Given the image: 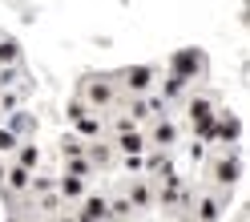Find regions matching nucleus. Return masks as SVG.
Listing matches in <instances>:
<instances>
[{"label":"nucleus","mask_w":250,"mask_h":222,"mask_svg":"<svg viewBox=\"0 0 250 222\" xmlns=\"http://www.w3.org/2000/svg\"><path fill=\"white\" fill-rule=\"evenodd\" d=\"M190 89H194V85L186 81V77H178V73H166V77H158V89H153V93H158V97H162L166 105H178V101H182Z\"/></svg>","instance_id":"f8f14e48"},{"label":"nucleus","mask_w":250,"mask_h":222,"mask_svg":"<svg viewBox=\"0 0 250 222\" xmlns=\"http://www.w3.org/2000/svg\"><path fill=\"white\" fill-rule=\"evenodd\" d=\"M12 162L24 166V170H41V146H37L33 137H24L21 146H17V154H12Z\"/></svg>","instance_id":"f3484780"},{"label":"nucleus","mask_w":250,"mask_h":222,"mask_svg":"<svg viewBox=\"0 0 250 222\" xmlns=\"http://www.w3.org/2000/svg\"><path fill=\"white\" fill-rule=\"evenodd\" d=\"M178 105H182V113H186V121H190V125H198V121H206V117L218 113V97H214L210 89H190Z\"/></svg>","instance_id":"0eeeda50"},{"label":"nucleus","mask_w":250,"mask_h":222,"mask_svg":"<svg viewBox=\"0 0 250 222\" xmlns=\"http://www.w3.org/2000/svg\"><path fill=\"white\" fill-rule=\"evenodd\" d=\"M57 222H73V210H61V214H57Z\"/></svg>","instance_id":"393cba45"},{"label":"nucleus","mask_w":250,"mask_h":222,"mask_svg":"<svg viewBox=\"0 0 250 222\" xmlns=\"http://www.w3.org/2000/svg\"><path fill=\"white\" fill-rule=\"evenodd\" d=\"M24 93H28V85H24V89H17V85H12V89H0V113H8V109H17Z\"/></svg>","instance_id":"5701e85b"},{"label":"nucleus","mask_w":250,"mask_h":222,"mask_svg":"<svg viewBox=\"0 0 250 222\" xmlns=\"http://www.w3.org/2000/svg\"><path fill=\"white\" fill-rule=\"evenodd\" d=\"M121 194L129 198V206L137 214H149L153 210V178H146V174H129V178L121 182Z\"/></svg>","instance_id":"6e6552de"},{"label":"nucleus","mask_w":250,"mask_h":222,"mask_svg":"<svg viewBox=\"0 0 250 222\" xmlns=\"http://www.w3.org/2000/svg\"><path fill=\"white\" fill-rule=\"evenodd\" d=\"M4 130H12V133H17V137L24 141V137H33V117H28L24 109H17V113H12V117L4 121Z\"/></svg>","instance_id":"412c9836"},{"label":"nucleus","mask_w":250,"mask_h":222,"mask_svg":"<svg viewBox=\"0 0 250 222\" xmlns=\"http://www.w3.org/2000/svg\"><path fill=\"white\" fill-rule=\"evenodd\" d=\"M17 146H21V137L0 125V157H12V154H17Z\"/></svg>","instance_id":"b1692460"},{"label":"nucleus","mask_w":250,"mask_h":222,"mask_svg":"<svg viewBox=\"0 0 250 222\" xmlns=\"http://www.w3.org/2000/svg\"><path fill=\"white\" fill-rule=\"evenodd\" d=\"M137 218L142 214L129 206V198H125L121 190H113V194H109V222H137Z\"/></svg>","instance_id":"dca6fc26"},{"label":"nucleus","mask_w":250,"mask_h":222,"mask_svg":"<svg viewBox=\"0 0 250 222\" xmlns=\"http://www.w3.org/2000/svg\"><path fill=\"white\" fill-rule=\"evenodd\" d=\"M89 186H93V182H85V178H73V174H57V194H61V202H65V206H77V202L89 194Z\"/></svg>","instance_id":"ddd939ff"},{"label":"nucleus","mask_w":250,"mask_h":222,"mask_svg":"<svg viewBox=\"0 0 250 222\" xmlns=\"http://www.w3.org/2000/svg\"><path fill=\"white\" fill-rule=\"evenodd\" d=\"M109 146H113L117 157H142L149 150V141H146V130H133V133H117V137H109Z\"/></svg>","instance_id":"9b49d317"},{"label":"nucleus","mask_w":250,"mask_h":222,"mask_svg":"<svg viewBox=\"0 0 250 222\" xmlns=\"http://www.w3.org/2000/svg\"><path fill=\"white\" fill-rule=\"evenodd\" d=\"M226 202H230V194H218L214 186H198L194 198H190V214H186V222H222Z\"/></svg>","instance_id":"20e7f679"},{"label":"nucleus","mask_w":250,"mask_h":222,"mask_svg":"<svg viewBox=\"0 0 250 222\" xmlns=\"http://www.w3.org/2000/svg\"><path fill=\"white\" fill-rule=\"evenodd\" d=\"M41 222H57V214H44V218H41Z\"/></svg>","instance_id":"bb28decb"},{"label":"nucleus","mask_w":250,"mask_h":222,"mask_svg":"<svg viewBox=\"0 0 250 222\" xmlns=\"http://www.w3.org/2000/svg\"><path fill=\"white\" fill-rule=\"evenodd\" d=\"M242 141V121L230 113V109H218L214 113V146L218 150H234Z\"/></svg>","instance_id":"1a4fd4ad"},{"label":"nucleus","mask_w":250,"mask_h":222,"mask_svg":"<svg viewBox=\"0 0 250 222\" xmlns=\"http://www.w3.org/2000/svg\"><path fill=\"white\" fill-rule=\"evenodd\" d=\"M69 125H73V133L81 137V141H97V137H105V117L93 113V109H81L77 117H69Z\"/></svg>","instance_id":"9d476101"},{"label":"nucleus","mask_w":250,"mask_h":222,"mask_svg":"<svg viewBox=\"0 0 250 222\" xmlns=\"http://www.w3.org/2000/svg\"><path fill=\"white\" fill-rule=\"evenodd\" d=\"M73 97H81L93 113H113L117 109V101H121V89H117V81H113V73H85L81 81H77V93Z\"/></svg>","instance_id":"f257e3e1"},{"label":"nucleus","mask_w":250,"mask_h":222,"mask_svg":"<svg viewBox=\"0 0 250 222\" xmlns=\"http://www.w3.org/2000/svg\"><path fill=\"white\" fill-rule=\"evenodd\" d=\"M61 174H73V178H85V182L97 178V170L89 166V157H85V154H81V157H61Z\"/></svg>","instance_id":"a211bd4d"},{"label":"nucleus","mask_w":250,"mask_h":222,"mask_svg":"<svg viewBox=\"0 0 250 222\" xmlns=\"http://www.w3.org/2000/svg\"><path fill=\"white\" fill-rule=\"evenodd\" d=\"M4 170H8V157H0V186H4Z\"/></svg>","instance_id":"a878e982"},{"label":"nucleus","mask_w":250,"mask_h":222,"mask_svg":"<svg viewBox=\"0 0 250 222\" xmlns=\"http://www.w3.org/2000/svg\"><path fill=\"white\" fill-rule=\"evenodd\" d=\"M53 190H57V178H53V174H41V170H33V182H28V198L53 194Z\"/></svg>","instance_id":"aec40b11"},{"label":"nucleus","mask_w":250,"mask_h":222,"mask_svg":"<svg viewBox=\"0 0 250 222\" xmlns=\"http://www.w3.org/2000/svg\"><path fill=\"white\" fill-rule=\"evenodd\" d=\"M57 154H61V157H81V154H85V141L77 137V133H65V137L57 141Z\"/></svg>","instance_id":"4be33fe9"},{"label":"nucleus","mask_w":250,"mask_h":222,"mask_svg":"<svg viewBox=\"0 0 250 222\" xmlns=\"http://www.w3.org/2000/svg\"><path fill=\"white\" fill-rule=\"evenodd\" d=\"M206 53L202 49H178L174 57H169V73H178V77H186V81H202V77H206Z\"/></svg>","instance_id":"423d86ee"},{"label":"nucleus","mask_w":250,"mask_h":222,"mask_svg":"<svg viewBox=\"0 0 250 222\" xmlns=\"http://www.w3.org/2000/svg\"><path fill=\"white\" fill-rule=\"evenodd\" d=\"M73 210H81V214L97 218V222H109V194H101V190H89V194L77 202Z\"/></svg>","instance_id":"4468645a"},{"label":"nucleus","mask_w":250,"mask_h":222,"mask_svg":"<svg viewBox=\"0 0 250 222\" xmlns=\"http://www.w3.org/2000/svg\"><path fill=\"white\" fill-rule=\"evenodd\" d=\"M0 37H4V33H0Z\"/></svg>","instance_id":"cd10ccee"},{"label":"nucleus","mask_w":250,"mask_h":222,"mask_svg":"<svg viewBox=\"0 0 250 222\" xmlns=\"http://www.w3.org/2000/svg\"><path fill=\"white\" fill-rule=\"evenodd\" d=\"M21 61H24L21 41H12V37H0V69H8V65H21Z\"/></svg>","instance_id":"6ab92c4d"},{"label":"nucleus","mask_w":250,"mask_h":222,"mask_svg":"<svg viewBox=\"0 0 250 222\" xmlns=\"http://www.w3.org/2000/svg\"><path fill=\"white\" fill-rule=\"evenodd\" d=\"M113 81L121 89V97H146L158 89V69L153 65H121L113 73Z\"/></svg>","instance_id":"7ed1b4c3"},{"label":"nucleus","mask_w":250,"mask_h":222,"mask_svg":"<svg viewBox=\"0 0 250 222\" xmlns=\"http://www.w3.org/2000/svg\"><path fill=\"white\" fill-rule=\"evenodd\" d=\"M85 157H89V166L101 174V170L113 166V157H117V154H113V146H109L105 137H97V141H85Z\"/></svg>","instance_id":"2eb2a0df"},{"label":"nucleus","mask_w":250,"mask_h":222,"mask_svg":"<svg viewBox=\"0 0 250 222\" xmlns=\"http://www.w3.org/2000/svg\"><path fill=\"white\" fill-rule=\"evenodd\" d=\"M242 154H238V146L234 150H218L214 146V154H210V162H206V186H214L218 194H230L234 186L242 182Z\"/></svg>","instance_id":"f03ea898"},{"label":"nucleus","mask_w":250,"mask_h":222,"mask_svg":"<svg viewBox=\"0 0 250 222\" xmlns=\"http://www.w3.org/2000/svg\"><path fill=\"white\" fill-rule=\"evenodd\" d=\"M146 141H149V150H166V154H174L178 150V141H182V130H178V121L174 117H153L146 125Z\"/></svg>","instance_id":"39448f33"}]
</instances>
